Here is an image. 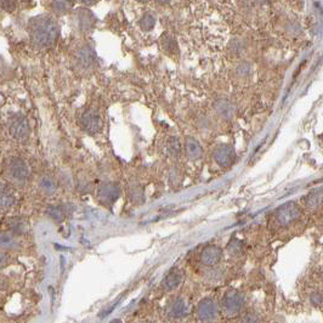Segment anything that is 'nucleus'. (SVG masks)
Returning <instances> with one entry per match:
<instances>
[{
	"mask_svg": "<svg viewBox=\"0 0 323 323\" xmlns=\"http://www.w3.org/2000/svg\"><path fill=\"white\" fill-rule=\"evenodd\" d=\"M51 8L58 15H64L72 8V0H52Z\"/></svg>",
	"mask_w": 323,
	"mask_h": 323,
	"instance_id": "21",
	"label": "nucleus"
},
{
	"mask_svg": "<svg viewBox=\"0 0 323 323\" xmlns=\"http://www.w3.org/2000/svg\"><path fill=\"white\" fill-rule=\"evenodd\" d=\"M214 108L216 114H219L222 119H231L234 114V106L231 101L226 98H220L214 104Z\"/></svg>",
	"mask_w": 323,
	"mask_h": 323,
	"instance_id": "18",
	"label": "nucleus"
},
{
	"mask_svg": "<svg viewBox=\"0 0 323 323\" xmlns=\"http://www.w3.org/2000/svg\"><path fill=\"white\" fill-rule=\"evenodd\" d=\"M8 262H10V255H8V252L0 249V268L6 266Z\"/></svg>",
	"mask_w": 323,
	"mask_h": 323,
	"instance_id": "27",
	"label": "nucleus"
},
{
	"mask_svg": "<svg viewBox=\"0 0 323 323\" xmlns=\"http://www.w3.org/2000/svg\"><path fill=\"white\" fill-rule=\"evenodd\" d=\"M154 26H156V17L153 14L146 12L142 17H141L140 27L142 28L144 30H151Z\"/></svg>",
	"mask_w": 323,
	"mask_h": 323,
	"instance_id": "22",
	"label": "nucleus"
},
{
	"mask_svg": "<svg viewBox=\"0 0 323 323\" xmlns=\"http://www.w3.org/2000/svg\"><path fill=\"white\" fill-rule=\"evenodd\" d=\"M8 128L11 138H15L16 141L24 142V141H27L28 138H30V122L26 118L24 113H14V114L8 118Z\"/></svg>",
	"mask_w": 323,
	"mask_h": 323,
	"instance_id": "3",
	"label": "nucleus"
},
{
	"mask_svg": "<svg viewBox=\"0 0 323 323\" xmlns=\"http://www.w3.org/2000/svg\"><path fill=\"white\" fill-rule=\"evenodd\" d=\"M187 314H188V304L184 298H175L166 306V314L170 318H182Z\"/></svg>",
	"mask_w": 323,
	"mask_h": 323,
	"instance_id": "11",
	"label": "nucleus"
},
{
	"mask_svg": "<svg viewBox=\"0 0 323 323\" xmlns=\"http://www.w3.org/2000/svg\"><path fill=\"white\" fill-rule=\"evenodd\" d=\"M162 45H163V48L166 50H169L170 52H172V51L176 50V42H175L174 38L172 36H163V40H162Z\"/></svg>",
	"mask_w": 323,
	"mask_h": 323,
	"instance_id": "25",
	"label": "nucleus"
},
{
	"mask_svg": "<svg viewBox=\"0 0 323 323\" xmlns=\"http://www.w3.org/2000/svg\"><path fill=\"white\" fill-rule=\"evenodd\" d=\"M182 280V271L180 268H172L168 274L166 276V278L163 280V283H162V287H163L164 290L170 292L174 290L175 288L178 287V284Z\"/></svg>",
	"mask_w": 323,
	"mask_h": 323,
	"instance_id": "16",
	"label": "nucleus"
},
{
	"mask_svg": "<svg viewBox=\"0 0 323 323\" xmlns=\"http://www.w3.org/2000/svg\"><path fill=\"white\" fill-rule=\"evenodd\" d=\"M36 187L40 191L42 194L44 196H52L58 191V184H56L55 178L49 174H42L36 180Z\"/></svg>",
	"mask_w": 323,
	"mask_h": 323,
	"instance_id": "14",
	"label": "nucleus"
},
{
	"mask_svg": "<svg viewBox=\"0 0 323 323\" xmlns=\"http://www.w3.org/2000/svg\"><path fill=\"white\" fill-rule=\"evenodd\" d=\"M16 203V197L12 190L5 184L0 182V212H8Z\"/></svg>",
	"mask_w": 323,
	"mask_h": 323,
	"instance_id": "13",
	"label": "nucleus"
},
{
	"mask_svg": "<svg viewBox=\"0 0 323 323\" xmlns=\"http://www.w3.org/2000/svg\"><path fill=\"white\" fill-rule=\"evenodd\" d=\"M20 248H21V242L14 232L0 231V249L2 250H18Z\"/></svg>",
	"mask_w": 323,
	"mask_h": 323,
	"instance_id": "15",
	"label": "nucleus"
},
{
	"mask_svg": "<svg viewBox=\"0 0 323 323\" xmlns=\"http://www.w3.org/2000/svg\"><path fill=\"white\" fill-rule=\"evenodd\" d=\"M305 204L306 206H308V209H310V210H317V209H320V206H321L322 204L321 190H320V191L311 192V194L306 197Z\"/></svg>",
	"mask_w": 323,
	"mask_h": 323,
	"instance_id": "20",
	"label": "nucleus"
},
{
	"mask_svg": "<svg viewBox=\"0 0 323 323\" xmlns=\"http://www.w3.org/2000/svg\"><path fill=\"white\" fill-rule=\"evenodd\" d=\"M138 323H152V322H148V321H142V322H138Z\"/></svg>",
	"mask_w": 323,
	"mask_h": 323,
	"instance_id": "32",
	"label": "nucleus"
},
{
	"mask_svg": "<svg viewBox=\"0 0 323 323\" xmlns=\"http://www.w3.org/2000/svg\"><path fill=\"white\" fill-rule=\"evenodd\" d=\"M79 124L84 132L89 134H96L100 132L102 126L100 112L96 108H86L79 117Z\"/></svg>",
	"mask_w": 323,
	"mask_h": 323,
	"instance_id": "7",
	"label": "nucleus"
},
{
	"mask_svg": "<svg viewBox=\"0 0 323 323\" xmlns=\"http://www.w3.org/2000/svg\"><path fill=\"white\" fill-rule=\"evenodd\" d=\"M78 2H84V4H90V2H92V0H78Z\"/></svg>",
	"mask_w": 323,
	"mask_h": 323,
	"instance_id": "28",
	"label": "nucleus"
},
{
	"mask_svg": "<svg viewBox=\"0 0 323 323\" xmlns=\"http://www.w3.org/2000/svg\"><path fill=\"white\" fill-rule=\"evenodd\" d=\"M238 323H260V320L256 314H246V316H243Z\"/></svg>",
	"mask_w": 323,
	"mask_h": 323,
	"instance_id": "26",
	"label": "nucleus"
},
{
	"mask_svg": "<svg viewBox=\"0 0 323 323\" xmlns=\"http://www.w3.org/2000/svg\"><path fill=\"white\" fill-rule=\"evenodd\" d=\"M158 2H160V4H166V2H169V0H158Z\"/></svg>",
	"mask_w": 323,
	"mask_h": 323,
	"instance_id": "29",
	"label": "nucleus"
},
{
	"mask_svg": "<svg viewBox=\"0 0 323 323\" xmlns=\"http://www.w3.org/2000/svg\"><path fill=\"white\" fill-rule=\"evenodd\" d=\"M185 150H186V154L190 160H197L200 158H202L203 156V148L200 146V144L198 142L197 140L194 138H187L185 142Z\"/></svg>",
	"mask_w": 323,
	"mask_h": 323,
	"instance_id": "19",
	"label": "nucleus"
},
{
	"mask_svg": "<svg viewBox=\"0 0 323 323\" xmlns=\"http://www.w3.org/2000/svg\"><path fill=\"white\" fill-rule=\"evenodd\" d=\"M138 2H150V0H138Z\"/></svg>",
	"mask_w": 323,
	"mask_h": 323,
	"instance_id": "31",
	"label": "nucleus"
},
{
	"mask_svg": "<svg viewBox=\"0 0 323 323\" xmlns=\"http://www.w3.org/2000/svg\"><path fill=\"white\" fill-rule=\"evenodd\" d=\"M112 323H122L120 321H114V322H112Z\"/></svg>",
	"mask_w": 323,
	"mask_h": 323,
	"instance_id": "33",
	"label": "nucleus"
},
{
	"mask_svg": "<svg viewBox=\"0 0 323 323\" xmlns=\"http://www.w3.org/2000/svg\"><path fill=\"white\" fill-rule=\"evenodd\" d=\"M222 311L226 316H236L244 306V298L237 290H228L221 300Z\"/></svg>",
	"mask_w": 323,
	"mask_h": 323,
	"instance_id": "5",
	"label": "nucleus"
},
{
	"mask_svg": "<svg viewBox=\"0 0 323 323\" xmlns=\"http://www.w3.org/2000/svg\"><path fill=\"white\" fill-rule=\"evenodd\" d=\"M196 317L200 323H214L219 317V306L212 299H203L196 308Z\"/></svg>",
	"mask_w": 323,
	"mask_h": 323,
	"instance_id": "4",
	"label": "nucleus"
},
{
	"mask_svg": "<svg viewBox=\"0 0 323 323\" xmlns=\"http://www.w3.org/2000/svg\"><path fill=\"white\" fill-rule=\"evenodd\" d=\"M48 214H49L51 219L56 221H61L64 218V210L58 206H50L49 208H48Z\"/></svg>",
	"mask_w": 323,
	"mask_h": 323,
	"instance_id": "24",
	"label": "nucleus"
},
{
	"mask_svg": "<svg viewBox=\"0 0 323 323\" xmlns=\"http://www.w3.org/2000/svg\"><path fill=\"white\" fill-rule=\"evenodd\" d=\"M94 52L89 45H82L80 48L76 50L74 52V61L76 64L82 70H89L94 64Z\"/></svg>",
	"mask_w": 323,
	"mask_h": 323,
	"instance_id": "10",
	"label": "nucleus"
},
{
	"mask_svg": "<svg viewBox=\"0 0 323 323\" xmlns=\"http://www.w3.org/2000/svg\"><path fill=\"white\" fill-rule=\"evenodd\" d=\"M221 258H222V252H221L219 246H206L200 253V262L204 266L212 268V266H216L221 262Z\"/></svg>",
	"mask_w": 323,
	"mask_h": 323,
	"instance_id": "12",
	"label": "nucleus"
},
{
	"mask_svg": "<svg viewBox=\"0 0 323 323\" xmlns=\"http://www.w3.org/2000/svg\"><path fill=\"white\" fill-rule=\"evenodd\" d=\"M120 194V187L114 182H104L98 188V197L101 203L112 204Z\"/></svg>",
	"mask_w": 323,
	"mask_h": 323,
	"instance_id": "8",
	"label": "nucleus"
},
{
	"mask_svg": "<svg viewBox=\"0 0 323 323\" xmlns=\"http://www.w3.org/2000/svg\"><path fill=\"white\" fill-rule=\"evenodd\" d=\"M5 178L11 185L24 187L30 178L28 164L20 157H11L5 166Z\"/></svg>",
	"mask_w": 323,
	"mask_h": 323,
	"instance_id": "2",
	"label": "nucleus"
},
{
	"mask_svg": "<svg viewBox=\"0 0 323 323\" xmlns=\"http://www.w3.org/2000/svg\"><path fill=\"white\" fill-rule=\"evenodd\" d=\"M256 2H268V0H256Z\"/></svg>",
	"mask_w": 323,
	"mask_h": 323,
	"instance_id": "30",
	"label": "nucleus"
},
{
	"mask_svg": "<svg viewBox=\"0 0 323 323\" xmlns=\"http://www.w3.org/2000/svg\"><path fill=\"white\" fill-rule=\"evenodd\" d=\"M212 157H214V160L216 162V164H219L222 168H226V166H230L232 163H234V147L230 146V144H220L215 148L214 153H212Z\"/></svg>",
	"mask_w": 323,
	"mask_h": 323,
	"instance_id": "9",
	"label": "nucleus"
},
{
	"mask_svg": "<svg viewBox=\"0 0 323 323\" xmlns=\"http://www.w3.org/2000/svg\"><path fill=\"white\" fill-rule=\"evenodd\" d=\"M302 215V209L299 208L296 203L289 202L284 206H282L274 212V221L280 226H288L289 224L294 222L296 219H299Z\"/></svg>",
	"mask_w": 323,
	"mask_h": 323,
	"instance_id": "6",
	"label": "nucleus"
},
{
	"mask_svg": "<svg viewBox=\"0 0 323 323\" xmlns=\"http://www.w3.org/2000/svg\"><path fill=\"white\" fill-rule=\"evenodd\" d=\"M28 33L32 46L42 50L55 44L60 36V27L51 16L39 15L30 20Z\"/></svg>",
	"mask_w": 323,
	"mask_h": 323,
	"instance_id": "1",
	"label": "nucleus"
},
{
	"mask_svg": "<svg viewBox=\"0 0 323 323\" xmlns=\"http://www.w3.org/2000/svg\"><path fill=\"white\" fill-rule=\"evenodd\" d=\"M92 14L86 8H79L76 12V28L79 30H88L92 28V21H94Z\"/></svg>",
	"mask_w": 323,
	"mask_h": 323,
	"instance_id": "17",
	"label": "nucleus"
},
{
	"mask_svg": "<svg viewBox=\"0 0 323 323\" xmlns=\"http://www.w3.org/2000/svg\"><path fill=\"white\" fill-rule=\"evenodd\" d=\"M168 151L170 156H172V157H178V156L180 154V142H178V138H175V136H172V138H170L168 140Z\"/></svg>",
	"mask_w": 323,
	"mask_h": 323,
	"instance_id": "23",
	"label": "nucleus"
}]
</instances>
